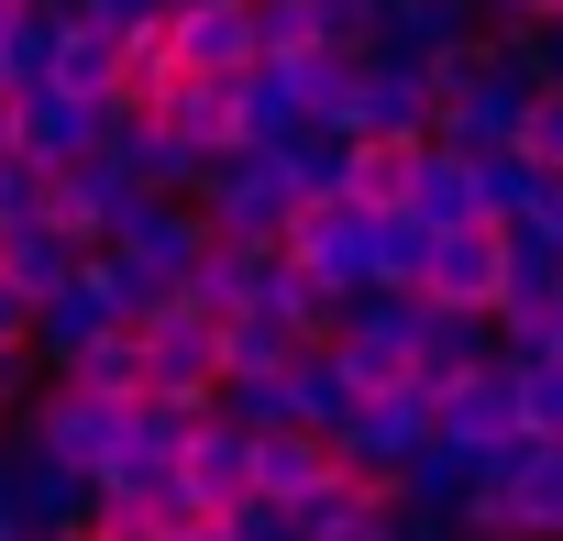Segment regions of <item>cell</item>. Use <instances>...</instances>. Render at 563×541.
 Instances as JSON below:
<instances>
[{
    "instance_id": "obj_1",
    "label": "cell",
    "mask_w": 563,
    "mask_h": 541,
    "mask_svg": "<svg viewBox=\"0 0 563 541\" xmlns=\"http://www.w3.org/2000/svg\"><path fill=\"white\" fill-rule=\"evenodd\" d=\"M519 111H530V78H519V45H508V34H475L464 56L431 67V144H442V155H464V166L508 155Z\"/></svg>"
},
{
    "instance_id": "obj_2",
    "label": "cell",
    "mask_w": 563,
    "mask_h": 541,
    "mask_svg": "<svg viewBox=\"0 0 563 541\" xmlns=\"http://www.w3.org/2000/svg\"><path fill=\"white\" fill-rule=\"evenodd\" d=\"M420 442H431V376H398V387H376V398L332 431V464H343L354 486H376V497H387V475H398Z\"/></svg>"
},
{
    "instance_id": "obj_3",
    "label": "cell",
    "mask_w": 563,
    "mask_h": 541,
    "mask_svg": "<svg viewBox=\"0 0 563 541\" xmlns=\"http://www.w3.org/2000/svg\"><path fill=\"white\" fill-rule=\"evenodd\" d=\"M100 254H122L144 288H166V299H177V277L210 254V232H199V210H188V199H144V188H133V199L100 221Z\"/></svg>"
},
{
    "instance_id": "obj_4",
    "label": "cell",
    "mask_w": 563,
    "mask_h": 541,
    "mask_svg": "<svg viewBox=\"0 0 563 541\" xmlns=\"http://www.w3.org/2000/svg\"><path fill=\"white\" fill-rule=\"evenodd\" d=\"M409 343H420V288H354L343 299V321H332V354L354 365V387L376 398V387H398V376H420L409 365Z\"/></svg>"
},
{
    "instance_id": "obj_5",
    "label": "cell",
    "mask_w": 563,
    "mask_h": 541,
    "mask_svg": "<svg viewBox=\"0 0 563 541\" xmlns=\"http://www.w3.org/2000/svg\"><path fill=\"white\" fill-rule=\"evenodd\" d=\"M122 122V100H89V89H12V155L23 166H78V155H100V133Z\"/></svg>"
},
{
    "instance_id": "obj_6",
    "label": "cell",
    "mask_w": 563,
    "mask_h": 541,
    "mask_svg": "<svg viewBox=\"0 0 563 541\" xmlns=\"http://www.w3.org/2000/svg\"><path fill=\"white\" fill-rule=\"evenodd\" d=\"M343 144H431V67L365 56V67H354V111H343Z\"/></svg>"
},
{
    "instance_id": "obj_7",
    "label": "cell",
    "mask_w": 563,
    "mask_h": 541,
    "mask_svg": "<svg viewBox=\"0 0 563 541\" xmlns=\"http://www.w3.org/2000/svg\"><path fill=\"white\" fill-rule=\"evenodd\" d=\"M497 277H508V232H431V254H420V299L431 310H464V321H486L497 310Z\"/></svg>"
},
{
    "instance_id": "obj_8",
    "label": "cell",
    "mask_w": 563,
    "mask_h": 541,
    "mask_svg": "<svg viewBox=\"0 0 563 541\" xmlns=\"http://www.w3.org/2000/svg\"><path fill=\"white\" fill-rule=\"evenodd\" d=\"M133 354H144V398H188V409H210V376H221V332H210V321L155 310V321L133 332Z\"/></svg>"
},
{
    "instance_id": "obj_9",
    "label": "cell",
    "mask_w": 563,
    "mask_h": 541,
    "mask_svg": "<svg viewBox=\"0 0 563 541\" xmlns=\"http://www.w3.org/2000/svg\"><path fill=\"white\" fill-rule=\"evenodd\" d=\"M343 486V464H332V442H310V431H254L243 442V497H265V508H310V497H332Z\"/></svg>"
},
{
    "instance_id": "obj_10",
    "label": "cell",
    "mask_w": 563,
    "mask_h": 541,
    "mask_svg": "<svg viewBox=\"0 0 563 541\" xmlns=\"http://www.w3.org/2000/svg\"><path fill=\"white\" fill-rule=\"evenodd\" d=\"M276 254H288L299 277H321V288H365V210H343V199H299L288 232H276Z\"/></svg>"
},
{
    "instance_id": "obj_11",
    "label": "cell",
    "mask_w": 563,
    "mask_h": 541,
    "mask_svg": "<svg viewBox=\"0 0 563 541\" xmlns=\"http://www.w3.org/2000/svg\"><path fill=\"white\" fill-rule=\"evenodd\" d=\"M475 475H486V453H464V442H442V431H431V442L387 475V508H398V519L453 530V519H464V497H475Z\"/></svg>"
},
{
    "instance_id": "obj_12",
    "label": "cell",
    "mask_w": 563,
    "mask_h": 541,
    "mask_svg": "<svg viewBox=\"0 0 563 541\" xmlns=\"http://www.w3.org/2000/svg\"><path fill=\"white\" fill-rule=\"evenodd\" d=\"M486 23H475V0H376V45L365 56H398V67H442L464 56Z\"/></svg>"
},
{
    "instance_id": "obj_13",
    "label": "cell",
    "mask_w": 563,
    "mask_h": 541,
    "mask_svg": "<svg viewBox=\"0 0 563 541\" xmlns=\"http://www.w3.org/2000/svg\"><path fill=\"white\" fill-rule=\"evenodd\" d=\"M276 398H288V431H310V442H332V431L365 409V387H354V365H343L332 343H299L288 365H276Z\"/></svg>"
},
{
    "instance_id": "obj_14",
    "label": "cell",
    "mask_w": 563,
    "mask_h": 541,
    "mask_svg": "<svg viewBox=\"0 0 563 541\" xmlns=\"http://www.w3.org/2000/svg\"><path fill=\"white\" fill-rule=\"evenodd\" d=\"M431 431L464 442V453H508V442H519V420H508V365H475V376L431 387Z\"/></svg>"
},
{
    "instance_id": "obj_15",
    "label": "cell",
    "mask_w": 563,
    "mask_h": 541,
    "mask_svg": "<svg viewBox=\"0 0 563 541\" xmlns=\"http://www.w3.org/2000/svg\"><path fill=\"white\" fill-rule=\"evenodd\" d=\"M78 519H89V475H67V464L12 442V530L23 541H78Z\"/></svg>"
},
{
    "instance_id": "obj_16",
    "label": "cell",
    "mask_w": 563,
    "mask_h": 541,
    "mask_svg": "<svg viewBox=\"0 0 563 541\" xmlns=\"http://www.w3.org/2000/svg\"><path fill=\"white\" fill-rule=\"evenodd\" d=\"M166 56H177V78H243V67H254V23H243V0L166 12Z\"/></svg>"
},
{
    "instance_id": "obj_17",
    "label": "cell",
    "mask_w": 563,
    "mask_h": 541,
    "mask_svg": "<svg viewBox=\"0 0 563 541\" xmlns=\"http://www.w3.org/2000/svg\"><path fill=\"white\" fill-rule=\"evenodd\" d=\"M254 265H265V254H232V243H210V254L188 265V277H177V310H188V321H210V332H221V321H243V310H254Z\"/></svg>"
},
{
    "instance_id": "obj_18",
    "label": "cell",
    "mask_w": 563,
    "mask_h": 541,
    "mask_svg": "<svg viewBox=\"0 0 563 541\" xmlns=\"http://www.w3.org/2000/svg\"><path fill=\"white\" fill-rule=\"evenodd\" d=\"M409 221H420V232H475V221H486V210H475V166H464V155H442V144H420Z\"/></svg>"
},
{
    "instance_id": "obj_19",
    "label": "cell",
    "mask_w": 563,
    "mask_h": 541,
    "mask_svg": "<svg viewBox=\"0 0 563 541\" xmlns=\"http://www.w3.org/2000/svg\"><path fill=\"white\" fill-rule=\"evenodd\" d=\"M409 365H420L431 387H453V376L497 365V332H486V321H464V310H431V299H420V343H409Z\"/></svg>"
},
{
    "instance_id": "obj_20",
    "label": "cell",
    "mask_w": 563,
    "mask_h": 541,
    "mask_svg": "<svg viewBox=\"0 0 563 541\" xmlns=\"http://www.w3.org/2000/svg\"><path fill=\"white\" fill-rule=\"evenodd\" d=\"M409 177H420V144H354L343 155V210L387 221V210H409Z\"/></svg>"
},
{
    "instance_id": "obj_21",
    "label": "cell",
    "mask_w": 563,
    "mask_h": 541,
    "mask_svg": "<svg viewBox=\"0 0 563 541\" xmlns=\"http://www.w3.org/2000/svg\"><path fill=\"white\" fill-rule=\"evenodd\" d=\"M0 277H12L23 299H56V288L78 277V243L45 232V221H23V232H0Z\"/></svg>"
},
{
    "instance_id": "obj_22",
    "label": "cell",
    "mask_w": 563,
    "mask_h": 541,
    "mask_svg": "<svg viewBox=\"0 0 563 541\" xmlns=\"http://www.w3.org/2000/svg\"><path fill=\"white\" fill-rule=\"evenodd\" d=\"M387 530H398V508H387L376 486H354V475L299 508V541H387Z\"/></svg>"
},
{
    "instance_id": "obj_23",
    "label": "cell",
    "mask_w": 563,
    "mask_h": 541,
    "mask_svg": "<svg viewBox=\"0 0 563 541\" xmlns=\"http://www.w3.org/2000/svg\"><path fill=\"white\" fill-rule=\"evenodd\" d=\"M111 78H122V45L89 34L78 12H56V67H45V89H89V100H111Z\"/></svg>"
},
{
    "instance_id": "obj_24",
    "label": "cell",
    "mask_w": 563,
    "mask_h": 541,
    "mask_svg": "<svg viewBox=\"0 0 563 541\" xmlns=\"http://www.w3.org/2000/svg\"><path fill=\"white\" fill-rule=\"evenodd\" d=\"M343 133H321V122H299L288 144H276V177H288V199H343Z\"/></svg>"
},
{
    "instance_id": "obj_25",
    "label": "cell",
    "mask_w": 563,
    "mask_h": 541,
    "mask_svg": "<svg viewBox=\"0 0 563 541\" xmlns=\"http://www.w3.org/2000/svg\"><path fill=\"white\" fill-rule=\"evenodd\" d=\"M56 387H78V398H100V409H122V398H144V354H133V332H100Z\"/></svg>"
},
{
    "instance_id": "obj_26",
    "label": "cell",
    "mask_w": 563,
    "mask_h": 541,
    "mask_svg": "<svg viewBox=\"0 0 563 541\" xmlns=\"http://www.w3.org/2000/svg\"><path fill=\"white\" fill-rule=\"evenodd\" d=\"M420 254H431V232H420L409 210L365 221V288H420Z\"/></svg>"
},
{
    "instance_id": "obj_27",
    "label": "cell",
    "mask_w": 563,
    "mask_h": 541,
    "mask_svg": "<svg viewBox=\"0 0 563 541\" xmlns=\"http://www.w3.org/2000/svg\"><path fill=\"white\" fill-rule=\"evenodd\" d=\"M288 354H299V332H288V321H265V310L221 321V376H276ZM221 376H210V387H221Z\"/></svg>"
},
{
    "instance_id": "obj_28",
    "label": "cell",
    "mask_w": 563,
    "mask_h": 541,
    "mask_svg": "<svg viewBox=\"0 0 563 541\" xmlns=\"http://www.w3.org/2000/svg\"><path fill=\"white\" fill-rule=\"evenodd\" d=\"M177 530V486L166 497H89V519H78V541H166Z\"/></svg>"
},
{
    "instance_id": "obj_29",
    "label": "cell",
    "mask_w": 563,
    "mask_h": 541,
    "mask_svg": "<svg viewBox=\"0 0 563 541\" xmlns=\"http://www.w3.org/2000/svg\"><path fill=\"white\" fill-rule=\"evenodd\" d=\"M508 155H519V166H541V177H563V100H541V89H530V111H519Z\"/></svg>"
},
{
    "instance_id": "obj_30",
    "label": "cell",
    "mask_w": 563,
    "mask_h": 541,
    "mask_svg": "<svg viewBox=\"0 0 563 541\" xmlns=\"http://www.w3.org/2000/svg\"><path fill=\"white\" fill-rule=\"evenodd\" d=\"M508 45H519V78H530L541 100H563V12H541V23H519Z\"/></svg>"
},
{
    "instance_id": "obj_31",
    "label": "cell",
    "mask_w": 563,
    "mask_h": 541,
    "mask_svg": "<svg viewBox=\"0 0 563 541\" xmlns=\"http://www.w3.org/2000/svg\"><path fill=\"white\" fill-rule=\"evenodd\" d=\"M67 12H78L89 34H111V45H122V34H155V23H166V0H67Z\"/></svg>"
},
{
    "instance_id": "obj_32",
    "label": "cell",
    "mask_w": 563,
    "mask_h": 541,
    "mask_svg": "<svg viewBox=\"0 0 563 541\" xmlns=\"http://www.w3.org/2000/svg\"><path fill=\"white\" fill-rule=\"evenodd\" d=\"M34 398H45V365H34V354L12 343V354H0V431H12V420H23Z\"/></svg>"
},
{
    "instance_id": "obj_33",
    "label": "cell",
    "mask_w": 563,
    "mask_h": 541,
    "mask_svg": "<svg viewBox=\"0 0 563 541\" xmlns=\"http://www.w3.org/2000/svg\"><path fill=\"white\" fill-rule=\"evenodd\" d=\"M221 530H232V541H299V508H265V497H243Z\"/></svg>"
},
{
    "instance_id": "obj_34",
    "label": "cell",
    "mask_w": 563,
    "mask_h": 541,
    "mask_svg": "<svg viewBox=\"0 0 563 541\" xmlns=\"http://www.w3.org/2000/svg\"><path fill=\"white\" fill-rule=\"evenodd\" d=\"M541 12H552V0H475V23H486V34H519V23H541Z\"/></svg>"
},
{
    "instance_id": "obj_35",
    "label": "cell",
    "mask_w": 563,
    "mask_h": 541,
    "mask_svg": "<svg viewBox=\"0 0 563 541\" xmlns=\"http://www.w3.org/2000/svg\"><path fill=\"white\" fill-rule=\"evenodd\" d=\"M23 332H34V299H23V288H12V277H0V354H12V343H23Z\"/></svg>"
},
{
    "instance_id": "obj_36",
    "label": "cell",
    "mask_w": 563,
    "mask_h": 541,
    "mask_svg": "<svg viewBox=\"0 0 563 541\" xmlns=\"http://www.w3.org/2000/svg\"><path fill=\"white\" fill-rule=\"evenodd\" d=\"M0 541H23V530H12V442H0Z\"/></svg>"
},
{
    "instance_id": "obj_37",
    "label": "cell",
    "mask_w": 563,
    "mask_h": 541,
    "mask_svg": "<svg viewBox=\"0 0 563 541\" xmlns=\"http://www.w3.org/2000/svg\"><path fill=\"white\" fill-rule=\"evenodd\" d=\"M166 541H232V530H221V519H177Z\"/></svg>"
},
{
    "instance_id": "obj_38",
    "label": "cell",
    "mask_w": 563,
    "mask_h": 541,
    "mask_svg": "<svg viewBox=\"0 0 563 541\" xmlns=\"http://www.w3.org/2000/svg\"><path fill=\"white\" fill-rule=\"evenodd\" d=\"M541 354H552V365H563V310H552V332H541Z\"/></svg>"
},
{
    "instance_id": "obj_39",
    "label": "cell",
    "mask_w": 563,
    "mask_h": 541,
    "mask_svg": "<svg viewBox=\"0 0 563 541\" xmlns=\"http://www.w3.org/2000/svg\"><path fill=\"white\" fill-rule=\"evenodd\" d=\"M12 23H23V0H0V34H12Z\"/></svg>"
},
{
    "instance_id": "obj_40",
    "label": "cell",
    "mask_w": 563,
    "mask_h": 541,
    "mask_svg": "<svg viewBox=\"0 0 563 541\" xmlns=\"http://www.w3.org/2000/svg\"><path fill=\"white\" fill-rule=\"evenodd\" d=\"M166 12H210V0H166Z\"/></svg>"
},
{
    "instance_id": "obj_41",
    "label": "cell",
    "mask_w": 563,
    "mask_h": 541,
    "mask_svg": "<svg viewBox=\"0 0 563 541\" xmlns=\"http://www.w3.org/2000/svg\"><path fill=\"white\" fill-rule=\"evenodd\" d=\"M0 442H12V431H0Z\"/></svg>"
}]
</instances>
